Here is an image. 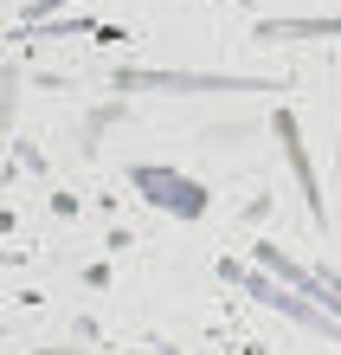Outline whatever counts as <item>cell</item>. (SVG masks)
Segmentation results:
<instances>
[{
    "label": "cell",
    "mask_w": 341,
    "mask_h": 355,
    "mask_svg": "<svg viewBox=\"0 0 341 355\" xmlns=\"http://www.w3.org/2000/svg\"><path fill=\"white\" fill-rule=\"evenodd\" d=\"M136 187H148V200L155 207H181V214H200V187L181 181V175H161V168H136Z\"/></svg>",
    "instance_id": "obj_1"
}]
</instances>
